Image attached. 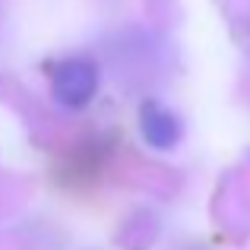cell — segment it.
<instances>
[{
  "instance_id": "7a4b0ae2",
  "label": "cell",
  "mask_w": 250,
  "mask_h": 250,
  "mask_svg": "<svg viewBox=\"0 0 250 250\" xmlns=\"http://www.w3.org/2000/svg\"><path fill=\"white\" fill-rule=\"evenodd\" d=\"M140 130H143V140L152 149H162V152L174 149L184 133L177 114L171 108H165L162 102H155V98H146L140 104Z\"/></svg>"
},
{
  "instance_id": "6da1fadb",
  "label": "cell",
  "mask_w": 250,
  "mask_h": 250,
  "mask_svg": "<svg viewBox=\"0 0 250 250\" xmlns=\"http://www.w3.org/2000/svg\"><path fill=\"white\" fill-rule=\"evenodd\" d=\"M98 89V67L89 57H67L51 73V92L63 108H83Z\"/></svg>"
}]
</instances>
